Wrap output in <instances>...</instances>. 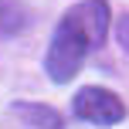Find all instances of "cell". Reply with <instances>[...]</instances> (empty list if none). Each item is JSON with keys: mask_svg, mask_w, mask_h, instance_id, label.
I'll use <instances>...</instances> for the list:
<instances>
[{"mask_svg": "<svg viewBox=\"0 0 129 129\" xmlns=\"http://www.w3.org/2000/svg\"><path fill=\"white\" fill-rule=\"evenodd\" d=\"M109 20H112V10L105 0H82L61 14V20L54 24L48 54H44V71L51 75L54 85L71 82L82 71L85 58L105 44Z\"/></svg>", "mask_w": 129, "mask_h": 129, "instance_id": "obj_1", "label": "cell"}, {"mask_svg": "<svg viewBox=\"0 0 129 129\" xmlns=\"http://www.w3.org/2000/svg\"><path fill=\"white\" fill-rule=\"evenodd\" d=\"M71 112L75 119H85L92 126H116L126 119V102L102 85H85L71 99Z\"/></svg>", "mask_w": 129, "mask_h": 129, "instance_id": "obj_2", "label": "cell"}, {"mask_svg": "<svg viewBox=\"0 0 129 129\" xmlns=\"http://www.w3.org/2000/svg\"><path fill=\"white\" fill-rule=\"evenodd\" d=\"M10 116H17L24 129H64L61 112L44 102H10Z\"/></svg>", "mask_w": 129, "mask_h": 129, "instance_id": "obj_3", "label": "cell"}, {"mask_svg": "<svg viewBox=\"0 0 129 129\" xmlns=\"http://www.w3.org/2000/svg\"><path fill=\"white\" fill-rule=\"evenodd\" d=\"M34 14L24 0H0V38H17L31 27Z\"/></svg>", "mask_w": 129, "mask_h": 129, "instance_id": "obj_4", "label": "cell"}, {"mask_svg": "<svg viewBox=\"0 0 129 129\" xmlns=\"http://www.w3.org/2000/svg\"><path fill=\"white\" fill-rule=\"evenodd\" d=\"M116 38H119V44H122L126 54H129V10L119 17V24H116Z\"/></svg>", "mask_w": 129, "mask_h": 129, "instance_id": "obj_5", "label": "cell"}]
</instances>
